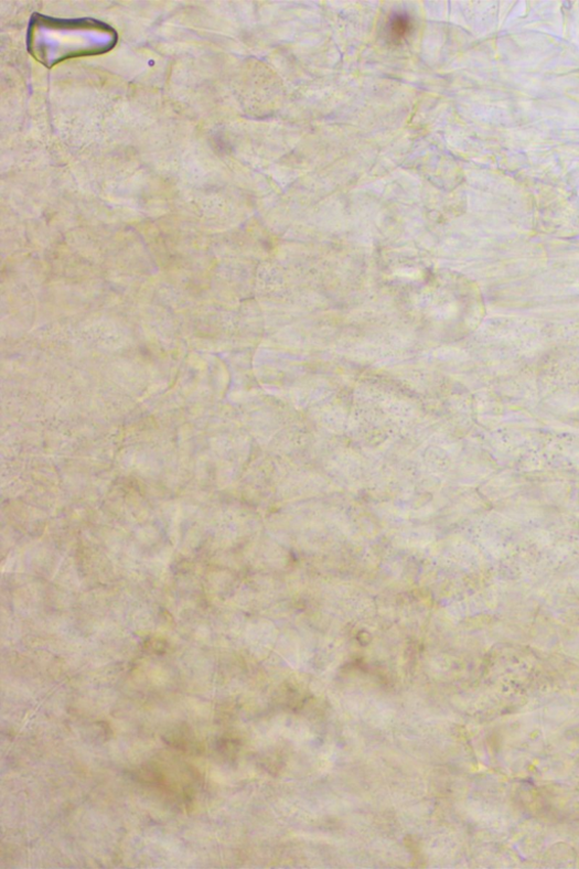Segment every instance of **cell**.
I'll use <instances>...</instances> for the list:
<instances>
[{
    "label": "cell",
    "mask_w": 579,
    "mask_h": 869,
    "mask_svg": "<svg viewBox=\"0 0 579 869\" xmlns=\"http://www.w3.org/2000/svg\"><path fill=\"white\" fill-rule=\"evenodd\" d=\"M410 18L404 13L394 14L389 21V30L393 37H403L410 29Z\"/></svg>",
    "instance_id": "7a4b0ae2"
},
{
    "label": "cell",
    "mask_w": 579,
    "mask_h": 869,
    "mask_svg": "<svg viewBox=\"0 0 579 869\" xmlns=\"http://www.w3.org/2000/svg\"><path fill=\"white\" fill-rule=\"evenodd\" d=\"M117 37L111 26L94 19L58 20L34 14L28 51L44 66L52 67L68 58L110 52Z\"/></svg>",
    "instance_id": "6da1fadb"
}]
</instances>
